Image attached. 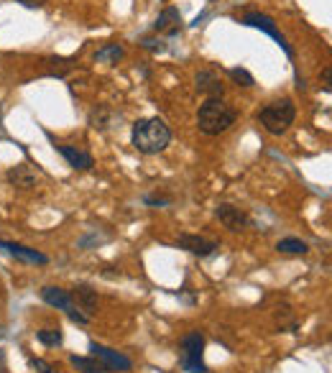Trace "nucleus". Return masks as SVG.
I'll return each mask as SVG.
<instances>
[{
  "instance_id": "f257e3e1",
  "label": "nucleus",
  "mask_w": 332,
  "mask_h": 373,
  "mask_svg": "<svg viewBox=\"0 0 332 373\" xmlns=\"http://www.w3.org/2000/svg\"><path fill=\"white\" fill-rule=\"evenodd\" d=\"M133 146L146 156L161 154L171 144V130L161 118H143V121L133 123V133H130Z\"/></svg>"
},
{
  "instance_id": "f03ea898",
  "label": "nucleus",
  "mask_w": 332,
  "mask_h": 373,
  "mask_svg": "<svg viewBox=\"0 0 332 373\" xmlns=\"http://www.w3.org/2000/svg\"><path fill=\"white\" fill-rule=\"evenodd\" d=\"M235 121H238L235 107L222 103V98H210L200 105V113H197V128L202 130L204 136H220V133L233 128Z\"/></svg>"
},
{
  "instance_id": "7ed1b4c3",
  "label": "nucleus",
  "mask_w": 332,
  "mask_h": 373,
  "mask_svg": "<svg viewBox=\"0 0 332 373\" xmlns=\"http://www.w3.org/2000/svg\"><path fill=\"white\" fill-rule=\"evenodd\" d=\"M294 118H297V105H294L289 98L274 100V103H268V105L259 113L261 125H263L271 136H281V133H286L289 125L294 123Z\"/></svg>"
},
{
  "instance_id": "20e7f679",
  "label": "nucleus",
  "mask_w": 332,
  "mask_h": 373,
  "mask_svg": "<svg viewBox=\"0 0 332 373\" xmlns=\"http://www.w3.org/2000/svg\"><path fill=\"white\" fill-rule=\"evenodd\" d=\"M41 300L46 302L49 307H57V309H62L72 322H77V324H87L89 322V317L87 315H82L80 309H77V304H74V300H72V294L69 292H64V289H59V286H44L41 289Z\"/></svg>"
},
{
  "instance_id": "39448f33",
  "label": "nucleus",
  "mask_w": 332,
  "mask_h": 373,
  "mask_svg": "<svg viewBox=\"0 0 332 373\" xmlns=\"http://www.w3.org/2000/svg\"><path fill=\"white\" fill-rule=\"evenodd\" d=\"M204 338L200 333H189L182 340V368L186 373H207V365L202 361Z\"/></svg>"
},
{
  "instance_id": "423d86ee",
  "label": "nucleus",
  "mask_w": 332,
  "mask_h": 373,
  "mask_svg": "<svg viewBox=\"0 0 332 373\" xmlns=\"http://www.w3.org/2000/svg\"><path fill=\"white\" fill-rule=\"evenodd\" d=\"M243 26H253V28H261L263 33H268L271 39L281 46L283 51H286V57H294V49L286 44V39H283V33L279 31V26L274 24V18H268V16H263V13H245L243 16V21H241Z\"/></svg>"
},
{
  "instance_id": "0eeeda50",
  "label": "nucleus",
  "mask_w": 332,
  "mask_h": 373,
  "mask_svg": "<svg viewBox=\"0 0 332 373\" xmlns=\"http://www.w3.org/2000/svg\"><path fill=\"white\" fill-rule=\"evenodd\" d=\"M89 350H92V358H98L100 363L105 365V371H130L133 363H130V358H125L123 353L113 348H105V345H100V342H89Z\"/></svg>"
},
{
  "instance_id": "6e6552de",
  "label": "nucleus",
  "mask_w": 332,
  "mask_h": 373,
  "mask_svg": "<svg viewBox=\"0 0 332 373\" xmlns=\"http://www.w3.org/2000/svg\"><path fill=\"white\" fill-rule=\"evenodd\" d=\"M215 215H218L220 223H222L227 230H233V233L243 230V227L251 223V220H248V215H245L241 207H235V205H220L218 210H215Z\"/></svg>"
},
{
  "instance_id": "1a4fd4ad",
  "label": "nucleus",
  "mask_w": 332,
  "mask_h": 373,
  "mask_svg": "<svg viewBox=\"0 0 332 373\" xmlns=\"http://www.w3.org/2000/svg\"><path fill=\"white\" fill-rule=\"evenodd\" d=\"M177 245L179 248H184V251H189L192 256H200V259L212 256V253L218 251V243L210 241V238H202V236H179Z\"/></svg>"
},
{
  "instance_id": "9d476101",
  "label": "nucleus",
  "mask_w": 332,
  "mask_h": 373,
  "mask_svg": "<svg viewBox=\"0 0 332 373\" xmlns=\"http://www.w3.org/2000/svg\"><path fill=\"white\" fill-rule=\"evenodd\" d=\"M0 251L13 256V259L24 261V263H49V256L39 253L36 248H26V245L8 243V241H0Z\"/></svg>"
},
{
  "instance_id": "9b49d317",
  "label": "nucleus",
  "mask_w": 332,
  "mask_h": 373,
  "mask_svg": "<svg viewBox=\"0 0 332 373\" xmlns=\"http://www.w3.org/2000/svg\"><path fill=\"white\" fill-rule=\"evenodd\" d=\"M154 31L161 33V36H177L179 31H182V13H179L177 8H164L161 13H159V18H156L154 24Z\"/></svg>"
},
{
  "instance_id": "f8f14e48",
  "label": "nucleus",
  "mask_w": 332,
  "mask_h": 373,
  "mask_svg": "<svg viewBox=\"0 0 332 373\" xmlns=\"http://www.w3.org/2000/svg\"><path fill=\"white\" fill-rule=\"evenodd\" d=\"M72 300L74 304H77V309H80L82 315L92 317L95 312H98V294H95V289L87 284H77L72 292Z\"/></svg>"
},
{
  "instance_id": "ddd939ff",
  "label": "nucleus",
  "mask_w": 332,
  "mask_h": 373,
  "mask_svg": "<svg viewBox=\"0 0 332 373\" xmlns=\"http://www.w3.org/2000/svg\"><path fill=\"white\" fill-rule=\"evenodd\" d=\"M195 82H197V92H202V95H207V98H222V92H225L220 77L215 72H210V69L197 72Z\"/></svg>"
},
{
  "instance_id": "4468645a",
  "label": "nucleus",
  "mask_w": 332,
  "mask_h": 373,
  "mask_svg": "<svg viewBox=\"0 0 332 373\" xmlns=\"http://www.w3.org/2000/svg\"><path fill=\"white\" fill-rule=\"evenodd\" d=\"M59 154L64 156L67 164L72 166V169L77 171H87L95 166V159H92V154L89 151H82V148H74V146H57Z\"/></svg>"
},
{
  "instance_id": "2eb2a0df",
  "label": "nucleus",
  "mask_w": 332,
  "mask_h": 373,
  "mask_svg": "<svg viewBox=\"0 0 332 373\" xmlns=\"http://www.w3.org/2000/svg\"><path fill=\"white\" fill-rule=\"evenodd\" d=\"M8 182L13 186H18V189H33V186H39L41 177L31 169V166L21 164V166H16V169L8 171Z\"/></svg>"
},
{
  "instance_id": "dca6fc26",
  "label": "nucleus",
  "mask_w": 332,
  "mask_h": 373,
  "mask_svg": "<svg viewBox=\"0 0 332 373\" xmlns=\"http://www.w3.org/2000/svg\"><path fill=\"white\" fill-rule=\"evenodd\" d=\"M123 46H118V44H105L103 49L95 51V62H105V64H118L123 59Z\"/></svg>"
},
{
  "instance_id": "f3484780",
  "label": "nucleus",
  "mask_w": 332,
  "mask_h": 373,
  "mask_svg": "<svg viewBox=\"0 0 332 373\" xmlns=\"http://www.w3.org/2000/svg\"><path fill=\"white\" fill-rule=\"evenodd\" d=\"M276 251L289 253V256H304L309 251V245L304 241H299V238H283V241L276 243Z\"/></svg>"
},
{
  "instance_id": "a211bd4d",
  "label": "nucleus",
  "mask_w": 332,
  "mask_h": 373,
  "mask_svg": "<svg viewBox=\"0 0 332 373\" xmlns=\"http://www.w3.org/2000/svg\"><path fill=\"white\" fill-rule=\"evenodd\" d=\"M69 363L82 373H107L105 365L100 363L98 358H82V356H72L69 358Z\"/></svg>"
},
{
  "instance_id": "6ab92c4d",
  "label": "nucleus",
  "mask_w": 332,
  "mask_h": 373,
  "mask_svg": "<svg viewBox=\"0 0 332 373\" xmlns=\"http://www.w3.org/2000/svg\"><path fill=\"white\" fill-rule=\"evenodd\" d=\"M36 340L41 342V345H49V348H57V345H62V340H64V333L62 330H39V335H36Z\"/></svg>"
},
{
  "instance_id": "aec40b11",
  "label": "nucleus",
  "mask_w": 332,
  "mask_h": 373,
  "mask_svg": "<svg viewBox=\"0 0 332 373\" xmlns=\"http://www.w3.org/2000/svg\"><path fill=\"white\" fill-rule=\"evenodd\" d=\"M230 80L233 82H238L241 87H253L256 85V80H253V74L248 72V69H241V67H235V69H230Z\"/></svg>"
},
{
  "instance_id": "412c9836",
  "label": "nucleus",
  "mask_w": 332,
  "mask_h": 373,
  "mask_svg": "<svg viewBox=\"0 0 332 373\" xmlns=\"http://www.w3.org/2000/svg\"><path fill=\"white\" fill-rule=\"evenodd\" d=\"M107 115H110V113H107L105 107L95 110V113L89 115V125H92V128H100V130L107 128Z\"/></svg>"
},
{
  "instance_id": "4be33fe9",
  "label": "nucleus",
  "mask_w": 332,
  "mask_h": 373,
  "mask_svg": "<svg viewBox=\"0 0 332 373\" xmlns=\"http://www.w3.org/2000/svg\"><path fill=\"white\" fill-rule=\"evenodd\" d=\"M28 361H31L33 371L36 373H59L57 365H51L49 361H44V358H28Z\"/></svg>"
},
{
  "instance_id": "5701e85b",
  "label": "nucleus",
  "mask_w": 332,
  "mask_h": 373,
  "mask_svg": "<svg viewBox=\"0 0 332 373\" xmlns=\"http://www.w3.org/2000/svg\"><path fill=\"white\" fill-rule=\"evenodd\" d=\"M138 44H141L143 49H148V51H164V49H166V44H164L161 39H156V36H143Z\"/></svg>"
},
{
  "instance_id": "b1692460",
  "label": "nucleus",
  "mask_w": 332,
  "mask_h": 373,
  "mask_svg": "<svg viewBox=\"0 0 332 373\" xmlns=\"http://www.w3.org/2000/svg\"><path fill=\"white\" fill-rule=\"evenodd\" d=\"M169 202H171L169 197H151V195L146 197V205H156V207H164V205H169Z\"/></svg>"
},
{
  "instance_id": "393cba45",
  "label": "nucleus",
  "mask_w": 332,
  "mask_h": 373,
  "mask_svg": "<svg viewBox=\"0 0 332 373\" xmlns=\"http://www.w3.org/2000/svg\"><path fill=\"white\" fill-rule=\"evenodd\" d=\"M18 3H21V6H26V8H41L46 0H18Z\"/></svg>"
},
{
  "instance_id": "a878e982",
  "label": "nucleus",
  "mask_w": 332,
  "mask_h": 373,
  "mask_svg": "<svg viewBox=\"0 0 332 373\" xmlns=\"http://www.w3.org/2000/svg\"><path fill=\"white\" fill-rule=\"evenodd\" d=\"M0 373H6V353L0 350Z\"/></svg>"
}]
</instances>
